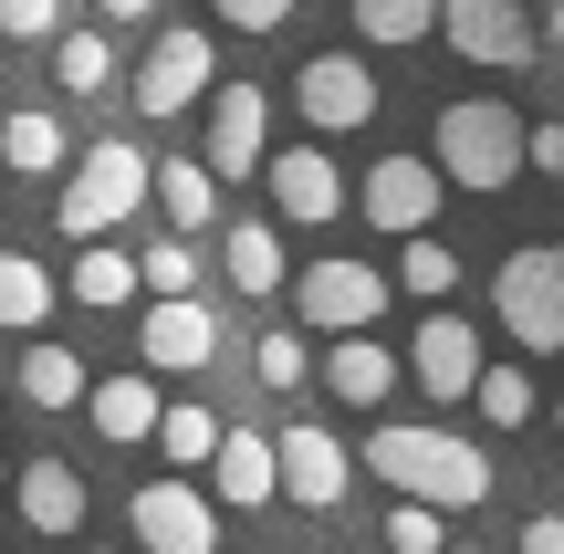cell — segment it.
<instances>
[{
    "label": "cell",
    "instance_id": "f1b7e54d",
    "mask_svg": "<svg viewBox=\"0 0 564 554\" xmlns=\"http://www.w3.org/2000/svg\"><path fill=\"white\" fill-rule=\"evenodd\" d=\"M356 32L366 42H429L440 32V0H356Z\"/></svg>",
    "mask_w": 564,
    "mask_h": 554
},
{
    "label": "cell",
    "instance_id": "52a82bcc",
    "mask_svg": "<svg viewBox=\"0 0 564 554\" xmlns=\"http://www.w3.org/2000/svg\"><path fill=\"white\" fill-rule=\"evenodd\" d=\"M293 304H303V325H314V335H377L387 272L377 262H303L293 272Z\"/></svg>",
    "mask_w": 564,
    "mask_h": 554
},
{
    "label": "cell",
    "instance_id": "30bf717a",
    "mask_svg": "<svg viewBox=\"0 0 564 554\" xmlns=\"http://www.w3.org/2000/svg\"><path fill=\"white\" fill-rule=\"evenodd\" d=\"M272 95L262 84H209V146H199V167L209 178H262V157H272Z\"/></svg>",
    "mask_w": 564,
    "mask_h": 554
},
{
    "label": "cell",
    "instance_id": "f546056e",
    "mask_svg": "<svg viewBox=\"0 0 564 554\" xmlns=\"http://www.w3.org/2000/svg\"><path fill=\"white\" fill-rule=\"evenodd\" d=\"M470 409H481L491 430H523V419H533V377L523 367H481V377H470Z\"/></svg>",
    "mask_w": 564,
    "mask_h": 554
},
{
    "label": "cell",
    "instance_id": "6da1fadb",
    "mask_svg": "<svg viewBox=\"0 0 564 554\" xmlns=\"http://www.w3.org/2000/svg\"><path fill=\"white\" fill-rule=\"evenodd\" d=\"M366 471H377L398 502H429V513H481L491 481H502L481 439H460V430H408V419L366 430Z\"/></svg>",
    "mask_w": 564,
    "mask_h": 554
},
{
    "label": "cell",
    "instance_id": "cb8c5ba5",
    "mask_svg": "<svg viewBox=\"0 0 564 554\" xmlns=\"http://www.w3.org/2000/svg\"><path fill=\"white\" fill-rule=\"evenodd\" d=\"M84 409H95V430L126 450V439H147V430H158V409H167V398L147 388V377H95V388H84Z\"/></svg>",
    "mask_w": 564,
    "mask_h": 554
},
{
    "label": "cell",
    "instance_id": "7c38bea8",
    "mask_svg": "<svg viewBox=\"0 0 564 554\" xmlns=\"http://www.w3.org/2000/svg\"><path fill=\"white\" fill-rule=\"evenodd\" d=\"M481 367H491V356H481V335H470L449 304H429V325L408 335V356H398V377H419L440 409H449V398H470V377H481Z\"/></svg>",
    "mask_w": 564,
    "mask_h": 554
},
{
    "label": "cell",
    "instance_id": "484cf974",
    "mask_svg": "<svg viewBox=\"0 0 564 554\" xmlns=\"http://www.w3.org/2000/svg\"><path fill=\"white\" fill-rule=\"evenodd\" d=\"M42 314H53V272L32 251H0V335H42Z\"/></svg>",
    "mask_w": 564,
    "mask_h": 554
},
{
    "label": "cell",
    "instance_id": "60d3db41",
    "mask_svg": "<svg viewBox=\"0 0 564 554\" xmlns=\"http://www.w3.org/2000/svg\"><path fill=\"white\" fill-rule=\"evenodd\" d=\"M0 481H11V471H0Z\"/></svg>",
    "mask_w": 564,
    "mask_h": 554
},
{
    "label": "cell",
    "instance_id": "1f68e13d",
    "mask_svg": "<svg viewBox=\"0 0 564 554\" xmlns=\"http://www.w3.org/2000/svg\"><path fill=\"white\" fill-rule=\"evenodd\" d=\"M440 523H449V513H429V502H398V513H387V544H377V554H440Z\"/></svg>",
    "mask_w": 564,
    "mask_h": 554
},
{
    "label": "cell",
    "instance_id": "f35d334b",
    "mask_svg": "<svg viewBox=\"0 0 564 554\" xmlns=\"http://www.w3.org/2000/svg\"><path fill=\"white\" fill-rule=\"evenodd\" d=\"M440 554H481V544H440Z\"/></svg>",
    "mask_w": 564,
    "mask_h": 554
},
{
    "label": "cell",
    "instance_id": "d590c367",
    "mask_svg": "<svg viewBox=\"0 0 564 554\" xmlns=\"http://www.w3.org/2000/svg\"><path fill=\"white\" fill-rule=\"evenodd\" d=\"M523 554H564V513H533L523 523Z\"/></svg>",
    "mask_w": 564,
    "mask_h": 554
},
{
    "label": "cell",
    "instance_id": "8992f818",
    "mask_svg": "<svg viewBox=\"0 0 564 554\" xmlns=\"http://www.w3.org/2000/svg\"><path fill=\"white\" fill-rule=\"evenodd\" d=\"M209 84H220V42L188 32V21H178V32H158V42H147V63H137V105L158 126L188 116V105H209Z\"/></svg>",
    "mask_w": 564,
    "mask_h": 554
},
{
    "label": "cell",
    "instance_id": "5bb4252c",
    "mask_svg": "<svg viewBox=\"0 0 564 554\" xmlns=\"http://www.w3.org/2000/svg\"><path fill=\"white\" fill-rule=\"evenodd\" d=\"M262 188H272V220H303V230L345 220V178H335L324 146H282V157H262Z\"/></svg>",
    "mask_w": 564,
    "mask_h": 554
},
{
    "label": "cell",
    "instance_id": "4316f807",
    "mask_svg": "<svg viewBox=\"0 0 564 554\" xmlns=\"http://www.w3.org/2000/svg\"><path fill=\"white\" fill-rule=\"evenodd\" d=\"M53 84H63V95H105V84H116V42H105V21H95V32H74V21L53 32Z\"/></svg>",
    "mask_w": 564,
    "mask_h": 554
},
{
    "label": "cell",
    "instance_id": "277c9868",
    "mask_svg": "<svg viewBox=\"0 0 564 554\" xmlns=\"http://www.w3.org/2000/svg\"><path fill=\"white\" fill-rule=\"evenodd\" d=\"M137 209H147V157H137L126 137H95V146L74 157V178H63L53 220L74 230V241H105V230L137 220Z\"/></svg>",
    "mask_w": 564,
    "mask_h": 554
},
{
    "label": "cell",
    "instance_id": "3957f363",
    "mask_svg": "<svg viewBox=\"0 0 564 554\" xmlns=\"http://www.w3.org/2000/svg\"><path fill=\"white\" fill-rule=\"evenodd\" d=\"M491 314H502V335L523 356H554L564 346V241L502 251V272H491Z\"/></svg>",
    "mask_w": 564,
    "mask_h": 554
},
{
    "label": "cell",
    "instance_id": "7402d4cb",
    "mask_svg": "<svg viewBox=\"0 0 564 554\" xmlns=\"http://www.w3.org/2000/svg\"><path fill=\"white\" fill-rule=\"evenodd\" d=\"M63 293H74L84 314H116V304H137V251H116V241H84V262L63 272Z\"/></svg>",
    "mask_w": 564,
    "mask_h": 554
},
{
    "label": "cell",
    "instance_id": "2e32d148",
    "mask_svg": "<svg viewBox=\"0 0 564 554\" xmlns=\"http://www.w3.org/2000/svg\"><path fill=\"white\" fill-rule=\"evenodd\" d=\"M314 377H324L335 409H387V398H398V356H387L377 335H324Z\"/></svg>",
    "mask_w": 564,
    "mask_h": 554
},
{
    "label": "cell",
    "instance_id": "4dcf8cb0",
    "mask_svg": "<svg viewBox=\"0 0 564 554\" xmlns=\"http://www.w3.org/2000/svg\"><path fill=\"white\" fill-rule=\"evenodd\" d=\"M251 377H262V398H293L303 377H314V356H303V335H262V356H251Z\"/></svg>",
    "mask_w": 564,
    "mask_h": 554
},
{
    "label": "cell",
    "instance_id": "83f0119b",
    "mask_svg": "<svg viewBox=\"0 0 564 554\" xmlns=\"http://www.w3.org/2000/svg\"><path fill=\"white\" fill-rule=\"evenodd\" d=\"M449 283H460V251H449L440 230H419V241L398 251V283H387V293H419V304H449Z\"/></svg>",
    "mask_w": 564,
    "mask_h": 554
},
{
    "label": "cell",
    "instance_id": "d4e9b609",
    "mask_svg": "<svg viewBox=\"0 0 564 554\" xmlns=\"http://www.w3.org/2000/svg\"><path fill=\"white\" fill-rule=\"evenodd\" d=\"M220 430H230V419L220 409H199V398H178V409H158V430H147V439H158V450H167V471H209V450H220Z\"/></svg>",
    "mask_w": 564,
    "mask_h": 554
},
{
    "label": "cell",
    "instance_id": "ffe728a7",
    "mask_svg": "<svg viewBox=\"0 0 564 554\" xmlns=\"http://www.w3.org/2000/svg\"><path fill=\"white\" fill-rule=\"evenodd\" d=\"M21 523L32 534H84V471L74 460H21Z\"/></svg>",
    "mask_w": 564,
    "mask_h": 554
},
{
    "label": "cell",
    "instance_id": "d6a6232c",
    "mask_svg": "<svg viewBox=\"0 0 564 554\" xmlns=\"http://www.w3.org/2000/svg\"><path fill=\"white\" fill-rule=\"evenodd\" d=\"M63 32V0H0V42H53Z\"/></svg>",
    "mask_w": 564,
    "mask_h": 554
},
{
    "label": "cell",
    "instance_id": "ac0fdd59",
    "mask_svg": "<svg viewBox=\"0 0 564 554\" xmlns=\"http://www.w3.org/2000/svg\"><path fill=\"white\" fill-rule=\"evenodd\" d=\"M220 272L251 293V304H272V293L293 283V251H282L272 220H230V230H220Z\"/></svg>",
    "mask_w": 564,
    "mask_h": 554
},
{
    "label": "cell",
    "instance_id": "5b68a950",
    "mask_svg": "<svg viewBox=\"0 0 564 554\" xmlns=\"http://www.w3.org/2000/svg\"><path fill=\"white\" fill-rule=\"evenodd\" d=\"M440 42L460 63H481V74H512V63L544 53L533 42V0H440Z\"/></svg>",
    "mask_w": 564,
    "mask_h": 554
},
{
    "label": "cell",
    "instance_id": "ba28073f",
    "mask_svg": "<svg viewBox=\"0 0 564 554\" xmlns=\"http://www.w3.org/2000/svg\"><path fill=\"white\" fill-rule=\"evenodd\" d=\"M126 523H137V554H220V502L199 492V481H147L137 502H126Z\"/></svg>",
    "mask_w": 564,
    "mask_h": 554
},
{
    "label": "cell",
    "instance_id": "44dd1931",
    "mask_svg": "<svg viewBox=\"0 0 564 554\" xmlns=\"http://www.w3.org/2000/svg\"><path fill=\"white\" fill-rule=\"evenodd\" d=\"M0 167H11V178H53V167H74V137H63V116H42V105L0 116Z\"/></svg>",
    "mask_w": 564,
    "mask_h": 554
},
{
    "label": "cell",
    "instance_id": "e0dca14e",
    "mask_svg": "<svg viewBox=\"0 0 564 554\" xmlns=\"http://www.w3.org/2000/svg\"><path fill=\"white\" fill-rule=\"evenodd\" d=\"M209 502H220V513H262L272 502V430H220V450H209Z\"/></svg>",
    "mask_w": 564,
    "mask_h": 554
},
{
    "label": "cell",
    "instance_id": "9c48e42d",
    "mask_svg": "<svg viewBox=\"0 0 564 554\" xmlns=\"http://www.w3.org/2000/svg\"><path fill=\"white\" fill-rule=\"evenodd\" d=\"M345 481H356V460H345L335 430H272V492L293 513H335Z\"/></svg>",
    "mask_w": 564,
    "mask_h": 554
},
{
    "label": "cell",
    "instance_id": "ab89813d",
    "mask_svg": "<svg viewBox=\"0 0 564 554\" xmlns=\"http://www.w3.org/2000/svg\"><path fill=\"white\" fill-rule=\"evenodd\" d=\"M554 430H564V398H554Z\"/></svg>",
    "mask_w": 564,
    "mask_h": 554
},
{
    "label": "cell",
    "instance_id": "7a4b0ae2",
    "mask_svg": "<svg viewBox=\"0 0 564 554\" xmlns=\"http://www.w3.org/2000/svg\"><path fill=\"white\" fill-rule=\"evenodd\" d=\"M429 167H440V188H470V199L512 188V178H523V116H512L502 95L440 105V146H429Z\"/></svg>",
    "mask_w": 564,
    "mask_h": 554
},
{
    "label": "cell",
    "instance_id": "4fadbf2b",
    "mask_svg": "<svg viewBox=\"0 0 564 554\" xmlns=\"http://www.w3.org/2000/svg\"><path fill=\"white\" fill-rule=\"evenodd\" d=\"M356 209L387 230V241H419V230L440 220V167H429V157H377L366 188H356Z\"/></svg>",
    "mask_w": 564,
    "mask_h": 554
},
{
    "label": "cell",
    "instance_id": "74e56055",
    "mask_svg": "<svg viewBox=\"0 0 564 554\" xmlns=\"http://www.w3.org/2000/svg\"><path fill=\"white\" fill-rule=\"evenodd\" d=\"M533 42H564V0H554V11H544V21H533Z\"/></svg>",
    "mask_w": 564,
    "mask_h": 554
},
{
    "label": "cell",
    "instance_id": "8d00e7d4",
    "mask_svg": "<svg viewBox=\"0 0 564 554\" xmlns=\"http://www.w3.org/2000/svg\"><path fill=\"white\" fill-rule=\"evenodd\" d=\"M147 11H158V0H105V21H147Z\"/></svg>",
    "mask_w": 564,
    "mask_h": 554
},
{
    "label": "cell",
    "instance_id": "836d02e7",
    "mask_svg": "<svg viewBox=\"0 0 564 554\" xmlns=\"http://www.w3.org/2000/svg\"><path fill=\"white\" fill-rule=\"evenodd\" d=\"M209 11H220L230 32H282V21H293L303 0H209Z\"/></svg>",
    "mask_w": 564,
    "mask_h": 554
},
{
    "label": "cell",
    "instance_id": "603a6c76",
    "mask_svg": "<svg viewBox=\"0 0 564 554\" xmlns=\"http://www.w3.org/2000/svg\"><path fill=\"white\" fill-rule=\"evenodd\" d=\"M84 388H95V377H84L74 346H42V335H21V398H32V409H84Z\"/></svg>",
    "mask_w": 564,
    "mask_h": 554
},
{
    "label": "cell",
    "instance_id": "e575fe53",
    "mask_svg": "<svg viewBox=\"0 0 564 554\" xmlns=\"http://www.w3.org/2000/svg\"><path fill=\"white\" fill-rule=\"evenodd\" d=\"M523 167H544V178H564V126H533V137H523Z\"/></svg>",
    "mask_w": 564,
    "mask_h": 554
},
{
    "label": "cell",
    "instance_id": "9a60e30c",
    "mask_svg": "<svg viewBox=\"0 0 564 554\" xmlns=\"http://www.w3.org/2000/svg\"><path fill=\"white\" fill-rule=\"evenodd\" d=\"M137 356L158 377H199L209 356H220V314L188 293V304H147V325H137Z\"/></svg>",
    "mask_w": 564,
    "mask_h": 554
},
{
    "label": "cell",
    "instance_id": "b9f144b4",
    "mask_svg": "<svg viewBox=\"0 0 564 554\" xmlns=\"http://www.w3.org/2000/svg\"><path fill=\"white\" fill-rule=\"evenodd\" d=\"M262 554H272V544H262Z\"/></svg>",
    "mask_w": 564,
    "mask_h": 554
},
{
    "label": "cell",
    "instance_id": "8fae6325",
    "mask_svg": "<svg viewBox=\"0 0 564 554\" xmlns=\"http://www.w3.org/2000/svg\"><path fill=\"white\" fill-rule=\"evenodd\" d=\"M293 105H303L314 137H356V126L377 116V74H366L356 53H314V63L293 74Z\"/></svg>",
    "mask_w": 564,
    "mask_h": 554
},
{
    "label": "cell",
    "instance_id": "d6986e66",
    "mask_svg": "<svg viewBox=\"0 0 564 554\" xmlns=\"http://www.w3.org/2000/svg\"><path fill=\"white\" fill-rule=\"evenodd\" d=\"M147 199L167 209V241H199V230L220 220V178H209L199 157H167V167H147Z\"/></svg>",
    "mask_w": 564,
    "mask_h": 554
}]
</instances>
